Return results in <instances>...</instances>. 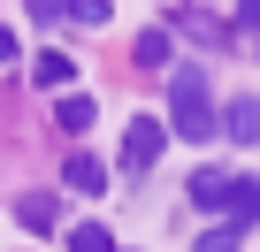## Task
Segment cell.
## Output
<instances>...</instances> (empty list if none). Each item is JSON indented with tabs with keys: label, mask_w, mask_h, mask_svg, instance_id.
<instances>
[{
	"label": "cell",
	"mask_w": 260,
	"mask_h": 252,
	"mask_svg": "<svg viewBox=\"0 0 260 252\" xmlns=\"http://www.w3.org/2000/svg\"><path fill=\"white\" fill-rule=\"evenodd\" d=\"M169 130H176V138H191V146H207V130H214L207 69H176V77H169Z\"/></svg>",
	"instance_id": "6da1fadb"
},
{
	"label": "cell",
	"mask_w": 260,
	"mask_h": 252,
	"mask_svg": "<svg viewBox=\"0 0 260 252\" xmlns=\"http://www.w3.org/2000/svg\"><path fill=\"white\" fill-rule=\"evenodd\" d=\"M161 146H169V122H161V115H138V122L122 130V168H130V176H146V168L161 161Z\"/></svg>",
	"instance_id": "7a4b0ae2"
},
{
	"label": "cell",
	"mask_w": 260,
	"mask_h": 252,
	"mask_svg": "<svg viewBox=\"0 0 260 252\" xmlns=\"http://www.w3.org/2000/svg\"><path fill=\"white\" fill-rule=\"evenodd\" d=\"M214 214H222V229H252L260 222V176H230L222 199H214Z\"/></svg>",
	"instance_id": "3957f363"
},
{
	"label": "cell",
	"mask_w": 260,
	"mask_h": 252,
	"mask_svg": "<svg viewBox=\"0 0 260 252\" xmlns=\"http://www.w3.org/2000/svg\"><path fill=\"white\" fill-rule=\"evenodd\" d=\"M61 184H69V191H84V199H100V191H107V168H100L92 153H69V168H61Z\"/></svg>",
	"instance_id": "277c9868"
},
{
	"label": "cell",
	"mask_w": 260,
	"mask_h": 252,
	"mask_svg": "<svg viewBox=\"0 0 260 252\" xmlns=\"http://www.w3.org/2000/svg\"><path fill=\"white\" fill-rule=\"evenodd\" d=\"M16 222H23V229H54V222H61V206H54V191H31V199L16 206Z\"/></svg>",
	"instance_id": "5b68a950"
},
{
	"label": "cell",
	"mask_w": 260,
	"mask_h": 252,
	"mask_svg": "<svg viewBox=\"0 0 260 252\" xmlns=\"http://www.w3.org/2000/svg\"><path fill=\"white\" fill-rule=\"evenodd\" d=\"M222 130H230L237 146H252V138H260V107H252V99H237V107L222 115Z\"/></svg>",
	"instance_id": "8992f818"
},
{
	"label": "cell",
	"mask_w": 260,
	"mask_h": 252,
	"mask_svg": "<svg viewBox=\"0 0 260 252\" xmlns=\"http://www.w3.org/2000/svg\"><path fill=\"white\" fill-rule=\"evenodd\" d=\"M92 115H100V107H92L84 92H69V99L54 107V122H61V130H92Z\"/></svg>",
	"instance_id": "52a82bcc"
},
{
	"label": "cell",
	"mask_w": 260,
	"mask_h": 252,
	"mask_svg": "<svg viewBox=\"0 0 260 252\" xmlns=\"http://www.w3.org/2000/svg\"><path fill=\"white\" fill-rule=\"evenodd\" d=\"M31 77H39V84H69V77H77V61H69V54H39V61H31Z\"/></svg>",
	"instance_id": "ba28073f"
},
{
	"label": "cell",
	"mask_w": 260,
	"mask_h": 252,
	"mask_svg": "<svg viewBox=\"0 0 260 252\" xmlns=\"http://www.w3.org/2000/svg\"><path fill=\"white\" fill-rule=\"evenodd\" d=\"M222 184H230L222 168H199V176H191V206H207V214H214V199H222Z\"/></svg>",
	"instance_id": "9c48e42d"
},
{
	"label": "cell",
	"mask_w": 260,
	"mask_h": 252,
	"mask_svg": "<svg viewBox=\"0 0 260 252\" xmlns=\"http://www.w3.org/2000/svg\"><path fill=\"white\" fill-rule=\"evenodd\" d=\"M69 252H115V237H107L100 222H77V229H69Z\"/></svg>",
	"instance_id": "30bf717a"
},
{
	"label": "cell",
	"mask_w": 260,
	"mask_h": 252,
	"mask_svg": "<svg viewBox=\"0 0 260 252\" xmlns=\"http://www.w3.org/2000/svg\"><path fill=\"white\" fill-rule=\"evenodd\" d=\"M61 16H69V23H107L115 0H61Z\"/></svg>",
	"instance_id": "8fae6325"
},
{
	"label": "cell",
	"mask_w": 260,
	"mask_h": 252,
	"mask_svg": "<svg viewBox=\"0 0 260 252\" xmlns=\"http://www.w3.org/2000/svg\"><path fill=\"white\" fill-rule=\"evenodd\" d=\"M138 61H146V69H169V31H146V39H138Z\"/></svg>",
	"instance_id": "7c38bea8"
},
{
	"label": "cell",
	"mask_w": 260,
	"mask_h": 252,
	"mask_svg": "<svg viewBox=\"0 0 260 252\" xmlns=\"http://www.w3.org/2000/svg\"><path fill=\"white\" fill-rule=\"evenodd\" d=\"M237 237H245V229H199L191 252H237Z\"/></svg>",
	"instance_id": "4fadbf2b"
},
{
	"label": "cell",
	"mask_w": 260,
	"mask_h": 252,
	"mask_svg": "<svg viewBox=\"0 0 260 252\" xmlns=\"http://www.w3.org/2000/svg\"><path fill=\"white\" fill-rule=\"evenodd\" d=\"M23 8H31L39 23H61V0H23Z\"/></svg>",
	"instance_id": "5bb4252c"
},
{
	"label": "cell",
	"mask_w": 260,
	"mask_h": 252,
	"mask_svg": "<svg viewBox=\"0 0 260 252\" xmlns=\"http://www.w3.org/2000/svg\"><path fill=\"white\" fill-rule=\"evenodd\" d=\"M0 61H16V31L8 23H0Z\"/></svg>",
	"instance_id": "9a60e30c"
},
{
	"label": "cell",
	"mask_w": 260,
	"mask_h": 252,
	"mask_svg": "<svg viewBox=\"0 0 260 252\" xmlns=\"http://www.w3.org/2000/svg\"><path fill=\"white\" fill-rule=\"evenodd\" d=\"M245 31H260V0H245Z\"/></svg>",
	"instance_id": "2e32d148"
}]
</instances>
